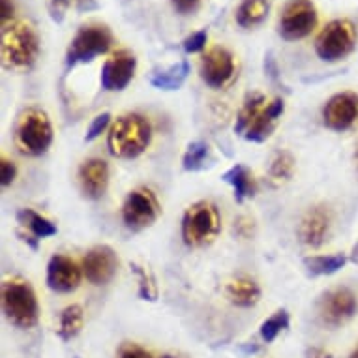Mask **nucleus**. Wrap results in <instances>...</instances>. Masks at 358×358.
<instances>
[{"instance_id": "obj_1", "label": "nucleus", "mask_w": 358, "mask_h": 358, "mask_svg": "<svg viewBox=\"0 0 358 358\" xmlns=\"http://www.w3.org/2000/svg\"><path fill=\"white\" fill-rule=\"evenodd\" d=\"M150 139H152V126L147 118L137 113H128L111 124L107 147L115 158L134 159L147 150Z\"/></svg>"}, {"instance_id": "obj_2", "label": "nucleus", "mask_w": 358, "mask_h": 358, "mask_svg": "<svg viewBox=\"0 0 358 358\" xmlns=\"http://www.w3.org/2000/svg\"><path fill=\"white\" fill-rule=\"evenodd\" d=\"M38 55L40 38L29 23L17 21L2 27V62L8 70H30Z\"/></svg>"}, {"instance_id": "obj_3", "label": "nucleus", "mask_w": 358, "mask_h": 358, "mask_svg": "<svg viewBox=\"0 0 358 358\" xmlns=\"http://www.w3.org/2000/svg\"><path fill=\"white\" fill-rule=\"evenodd\" d=\"M2 310L12 324L19 329H32L40 317L34 289L23 280H8L2 285Z\"/></svg>"}, {"instance_id": "obj_4", "label": "nucleus", "mask_w": 358, "mask_h": 358, "mask_svg": "<svg viewBox=\"0 0 358 358\" xmlns=\"http://www.w3.org/2000/svg\"><path fill=\"white\" fill-rule=\"evenodd\" d=\"M222 229V217L217 206L210 201H197L182 217V238L192 248L210 244Z\"/></svg>"}, {"instance_id": "obj_5", "label": "nucleus", "mask_w": 358, "mask_h": 358, "mask_svg": "<svg viewBox=\"0 0 358 358\" xmlns=\"http://www.w3.org/2000/svg\"><path fill=\"white\" fill-rule=\"evenodd\" d=\"M357 40V27L349 19H334L321 30L315 41V53L324 62H338L355 51Z\"/></svg>"}, {"instance_id": "obj_6", "label": "nucleus", "mask_w": 358, "mask_h": 358, "mask_svg": "<svg viewBox=\"0 0 358 358\" xmlns=\"http://www.w3.org/2000/svg\"><path fill=\"white\" fill-rule=\"evenodd\" d=\"M113 45L111 30L106 24H85L77 30L66 51V64L76 66L92 62L98 55L107 53Z\"/></svg>"}, {"instance_id": "obj_7", "label": "nucleus", "mask_w": 358, "mask_h": 358, "mask_svg": "<svg viewBox=\"0 0 358 358\" xmlns=\"http://www.w3.org/2000/svg\"><path fill=\"white\" fill-rule=\"evenodd\" d=\"M17 143L21 150L29 156L45 154L53 143V126L48 113L40 109H29L17 126Z\"/></svg>"}, {"instance_id": "obj_8", "label": "nucleus", "mask_w": 358, "mask_h": 358, "mask_svg": "<svg viewBox=\"0 0 358 358\" xmlns=\"http://www.w3.org/2000/svg\"><path fill=\"white\" fill-rule=\"evenodd\" d=\"M317 27V10L311 0H291L280 17V36L287 41L302 40Z\"/></svg>"}, {"instance_id": "obj_9", "label": "nucleus", "mask_w": 358, "mask_h": 358, "mask_svg": "<svg viewBox=\"0 0 358 358\" xmlns=\"http://www.w3.org/2000/svg\"><path fill=\"white\" fill-rule=\"evenodd\" d=\"M159 203L156 195L147 188H139L129 192L122 205V220L129 229H145L150 227L158 220Z\"/></svg>"}, {"instance_id": "obj_10", "label": "nucleus", "mask_w": 358, "mask_h": 358, "mask_svg": "<svg viewBox=\"0 0 358 358\" xmlns=\"http://www.w3.org/2000/svg\"><path fill=\"white\" fill-rule=\"evenodd\" d=\"M323 122L332 131H347L358 124L357 92H340L332 96L323 107Z\"/></svg>"}, {"instance_id": "obj_11", "label": "nucleus", "mask_w": 358, "mask_h": 358, "mask_svg": "<svg viewBox=\"0 0 358 358\" xmlns=\"http://www.w3.org/2000/svg\"><path fill=\"white\" fill-rule=\"evenodd\" d=\"M137 70V59L134 53L120 49L107 60L101 68V87L107 92H120L128 87Z\"/></svg>"}, {"instance_id": "obj_12", "label": "nucleus", "mask_w": 358, "mask_h": 358, "mask_svg": "<svg viewBox=\"0 0 358 358\" xmlns=\"http://www.w3.org/2000/svg\"><path fill=\"white\" fill-rule=\"evenodd\" d=\"M201 79L210 88H223L235 77V57L225 48H212L201 60Z\"/></svg>"}, {"instance_id": "obj_13", "label": "nucleus", "mask_w": 358, "mask_h": 358, "mask_svg": "<svg viewBox=\"0 0 358 358\" xmlns=\"http://www.w3.org/2000/svg\"><path fill=\"white\" fill-rule=\"evenodd\" d=\"M118 268L117 253L109 246H96L83 259V274L92 285H106Z\"/></svg>"}, {"instance_id": "obj_14", "label": "nucleus", "mask_w": 358, "mask_h": 358, "mask_svg": "<svg viewBox=\"0 0 358 358\" xmlns=\"http://www.w3.org/2000/svg\"><path fill=\"white\" fill-rule=\"evenodd\" d=\"M357 294L347 287H336L324 294L321 300V317L327 324L338 327L357 313Z\"/></svg>"}, {"instance_id": "obj_15", "label": "nucleus", "mask_w": 358, "mask_h": 358, "mask_svg": "<svg viewBox=\"0 0 358 358\" xmlns=\"http://www.w3.org/2000/svg\"><path fill=\"white\" fill-rule=\"evenodd\" d=\"M83 278V266L66 257L53 255L48 264V287L57 293H71L79 287Z\"/></svg>"}, {"instance_id": "obj_16", "label": "nucleus", "mask_w": 358, "mask_h": 358, "mask_svg": "<svg viewBox=\"0 0 358 358\" xmlns=\"http://www.w3.org/2000/svg\"><path fill=\"white\" fill-rule=\"evenodd\" d=\"M79 184L88 199H101L109 186V165L100 158H90L79 167Z\"/></svg>"}, {"instance_id": "obj_17", "label": "nucleus", "mask_w": 358, "mask_h": 358, "mask_svg": "<svg viewBox=\"0 0 358 358\" xmlns=\"http://www.w3.org/2000/svg\"><path fill=\"white\" fill-rule=\"evenodd\" d=\"M330 212L324 210L323 206L311 208L299 225V238L302 244L310 248H319L330 233Z\"/></svg>"}, {"instance_id": "obj_18", "label": "nucleus", "mask_w": 358, "mask_h": 358, "mask_svg": "<svg viewBox=\"0 0 358 358\" xmlns=\"http://www.w3.org/2000/svg\"><path fill=\"white\" fill-rule=\"evenodd\" d=\"M285 103L283 100L276 98V100L264 106V109L259 113L257 117L253 118V122L250 124V128L244 134V139L252 143H263L272 136V131L276 128V122L282 118Z\"/></svg>"}, {"instance_id": "obj_19", "label": "nucleus", "mask_w": 358, "mask_h": 358, "mask_svg": "<svg viewBox=\"0 0 358 358\" xmlns=\"http://www.w3.org/2000/svg\"><path fill=\"white\" fill-rule=\"evenodd\" d=\"M225 182L229 184L235 192V199L242 203L248 197H253L257 194V182L250 171L244 165H233L229 171H225L222 176Z\"/></svg>"}, {"instance_id": "obj_20", "label": "nucleus", "mask_w": 358, "mask_h": 358, "mask_svg": "<svg viewBox=\"0 0 358 358\" xmlns=\"http://www.w3.org/2000/svg\"><path fill=\"white\" fill-rule=\"evenodd\" d=\"M227 296L238 308H252L261 299V287L252 278L241 276L227 285Z\"/></svg>"}, {"instance_id": "obj_21", "label": "nucleus", "mask_w": 358, "mask_h": 358, "mask_svg": "<svg viewBox=\"0 0 358 358\" xmlns=\"http://www.w3.org/2000/svg\"><path fill=\"white\" fill-rule=\"evenodd\" d=\"M189 76L188 60H180L164 71H156L150 76V85L159 90H176L184 85Z\"/></svg>"}, {"instance_id": "obj_22", "label": "nucleus", "mask_w": 358, "mask_h": 358, "mask_svg": "<svg viewBox=\"0 0 358 358\" xmlns=\"http://www.w3.org/2000/svg\"><path fill=\"white\" fill-rule=\"evenodd\" d=\"M268 15V0H244L236 10V23L242 29H253Z\"/></svg>"}, {"instance_id": "obj_23", "label": "nucleus", "mask_w": 358, "mask_h": 358, "mask_svg": "<svg viewBox=\"0 0 358 358\" xmlns=\"http://www.w3.org/2000/svg\"><path fill=\"white\" fill-rule=\"evenodd\" d=\"M17 217L24 227H29L30 233L36 236V241L49 238V236H55L59 233V229H57V225L53 222H49L48 217H43L38 212L30 210V208H23L17 214Z\"/></svg>"}, {"instance_id": "obj_24", "label": "nucleus", "mask_w": 358, "mask_h": 358, "mask_svg": "<svg viewBox=\"0 0 358 358\" xmlns=\"http://www.w3.org/2000/svg\"><path fill=\"white\" fill-rule=\"evenodd\" d=\"M347 263V257L343 253L338 255H313V257H306L304 264L313 276H330L341 271Z\"/></svg>"}, {"instance_id": "obj_25", "label": "nucleus", "mask_w": 358, "mask_h": 358, "mask_svg": "<svg viewBox=\"0 0 358 358\" xmlns=\"http://www.w3.org/2000/svg\"><path fill=\"white\" fill-rule=\"evenodd\" d=\"M85 323V313L79 304L68 306L62 315H60V324H59V338L62 341L73 340L83 329Z\"/></svg>"}, {"instance_id": "obj_26", "label": "nucleus", "mask_w": 358, "mask_h": 358, "mask_svg": "<svg viewBox=\"0 0 358 358\" xmlns=\"http://www.w3.org/2000/svg\"><path fill=\"white\" fill-rule=\"evenodd\" d=\"M210 162V148L203 141L189 143L182 156V167L186 171H203Z\"/></svg>"}, {"instance_id": "obj_27", "label": "nucleus", "mask_w": 358, "mask_h": 358, "mask_svg": "<svg viewBox=\"0 0 358 358\" xmlns=\"http://www.w3.org/2000/svg\"><path fill=\"white\" fill-rule=\"evenodd\" d=\"M264 96L263 94H252L244 101V106H242L241 113H238V118H236L235 122V131L236 134H241L244 136L246 134V129L250 128V124L253 122V118L257 117L259 113L264 109Z\"/></svg>"}, {"instance_id": "obj_28", "label": "nucleus", "mask_w": 358, "mask_h": 358, "mask_svg": "<svg viewBox=\"0 0 358 358\" xmlns=\"http://www.w3.org/2000/svg\"><path fill=\"white\" fill-rule=\"evenodd\" d=\"M289 327V313L285 310L276 311L272 317H268L261 324V338L266 343H272V341L276 340L278 336L282 334L283 330Z\"/></svg>"}, {"instance_id": "obj_29", "label": "nucleus", "mask_w": 358, "mask_h": 358, "mask_svg": "<svg viewBox=\"0 0 358 358\" xmlns=\"http://www.w3.org/2000/svg\"><path fill=\"white\" fill-rule=\"evenodd\" d=\"M294 171V159L289 152H278L272 159L271 165V176L278 182L289 180Z\"/></svg>"}, {"instance_id": "obj_30", "label": "nucleus", "mask_w": 358, "mask_h": 358, "mask_svg": "<svg viewBox=\"0 0 358 358\" xmlns=\"http://www.w3.org/2000/svg\"><path fill=\"white\" fill-rule=\"evenodd\" d=\"M134 271H136V274L139 276V296H141L143 300H150V302H154V300L158 299V285L154 282V276L147 271V268L139 266V264H134Z\"/></svg>"}, {"instance_id": "obj_31", "label": "nucleus", "mask_w": 358, "mask_h": 358, "mask_svg": "<svg viewBox=\"0 0 358 358\" xmlns=\"http://www.w3.org/2000/svg\"><path fill=\"white\" fill-rule=\"evenodd\" d=\"M109 124H111V115H109V113H101V115H98V117L92 120V124H90V128H88L85 139H87V141H94V139H98V137L109 128Z\"/></svg>"}, {"instance_id": "obj_32", "label": "nucleus", "mask_w": 358, "mask_h": 358, "mask_svg": "<svg viewBox=\"0 0 358 358\" xmlns=\"http://www.w3.org/2000/svg\"><path fill=\"white\" fill-rule=\"evenodd\" d=\"M206 41H208L206 30H199V32H195V34L188 36V38L184 40V51L188 55L201 53V51L205 49Z\"/></svg>"}, {"instance_id": "obj_33", "label": "nucleus", "mask_w": 358, "mask_h": 358, "mask_svg": "<svg viewBox=\"0 0 358 358\" xmlns=\"http://www.w3.org/2000/svg\"><path fill=\"white\" fill-rule=\"evenodd\" d=\"M15 176H17V165L8 158L0 159V184L6 188L15 180Z\"/></svg>"}, {"instance_id": "obj_34", "label": "nucleus", "mask_w": 358, "mask_h": 358, "mask_svg": "<svg viewBox=\"0 0 358 358\" xmlns=\"http://www.w3.org/2000/svg\"><path fill=\"white\" fill-rule=\"evenodd\" d=\"M171 4H173L176 13H180V15H192V13L199 10L201 0H171Z\"/></svg>"}, {"instance_id": "obj_35", "label": "nucleus", "mask_w": 358, "mask_h": 358, "mask_svg": "<svg viewBox=\"0 0 358 358\" xmlns=\"http://www.w3.org/2000/svg\"><path fill=\"white\" fill-rule=\"evenodd\" d=\"M118 358H154L148 351H145L143 347L136 345V343H126L118 352Z\"/></svg>"}, {"instance_id": "obj_36", "label": "nucleus", "mask_w": 358, "mask_h": 358, "mask_svg": "<svg viewBox=\"0 0 358 358\" xmlns=\"http://www.w3.org/2000/svg\"><path fill=\"white\" fill-rule=\"evenodd\" d=\"M71 0H49V12H51V17L60 23L62 17H64V12L70 6Z\"/></svg>"}, {"instance_id": "obj_37", "label": "nucleus", "mask_w": 358, "mask_h": 358, "mask_svg": "<svg viewBox=\"0 0 358 358\" xmlns=\"http://www.w3.org/2000/svg\"><path fill=\"white\" fill-rule=\"evenodd\" d=\"M13 13H15V6L12 0H0V24L2 27L12 23Z\"/></svg>"}, {"instance_id": "obj_38", "label": "nucleus", "mask_w": 358, "mask_h": 358, "mask_svg": "<svg viewBox=\"0 0 358 358\" xmlns=\"http://www.w3.org/2000/svg\"><path fill=\"white\" fill-rule=\"evenodd\" d=\"M306 358H332V355L323 347H308L306 349Z\"/></svg>"}, {"instance_id": "obj_39", "label": "nucleus", "mask_w": 358, "mask_h": 358, "mask_svg": "<svg viewBox=\"0 0 358 358\" xmlns=\"http://www.w3.org/2000/svg\"><path fill=\"white\" fill-rule=\"evenodd\" d=\"M98 8V2L96 0H77V10L79 12H90V10H96Z\"/></svg>"}, {"instance_id": "obj_40", "label": "nucleus", "mask_w": 358, "mask_h": 358, "mask_svg": "<svg viewBox=\"0 0 358 358\" xmlns=\"http://www.w3.org/2000/svg\"><path fill=\"white\" fill-rule=\"evenodd\" d=\"M351 358H358V347H357V349H355V351H352Z\"/></svg>"}, {"instance_id": "obj_41", "label": "nucleus", "mask_w": 358, "mask_h": 358, "mask_svg": "<svg viewBox=\"0 0 358 358\" xmlns=\"http://www.w3.org/2000/svg\"><path fill=\"white\" fill-rule=\"evenodd\" d=\"M164 358H173V357H164Z\"/></svg>"}, {"instance_id": "obj_42", "label": "nucleus", "mask_w": 358, "mask_h": 358, "mask_svg": "<svg viewBox=\"0 0 358 358\" xmlns=\"http://www.w3.org/2000/svg\"><path fill=\"white\" fill-rule=\"evenodd\" d=\"M357 162H358V152H357Z\"/></svg>"}]
</instances>
